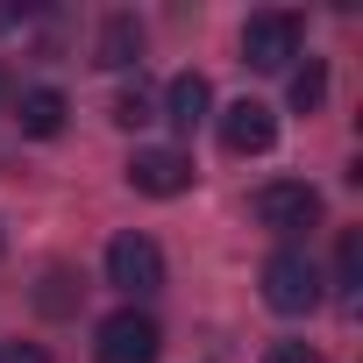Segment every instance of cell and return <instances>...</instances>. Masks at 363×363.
Wrapping results in <instances>:
<instances>
[{"label": "cell", "instance_id": "11", "mask_svg": "<svg viewBox=\"0 0 363 363\" xmlns=\"http://www.w3.org/2000/svg\"><path fill=\"white\" fill-rule=\"evenodd\" d=\"M335 285H342V292H356V285H363V235H356V228H342V250H335Z\"/></svg>", "mask_w": 363, "mask_h": 363}, {"label": "cell", "instance_id": "5", "mask_svg": "<svg viewBox=\"0 0 363 363\" xmlns=\"http://www.w3.org/2000/svg\"><path fill=\"white\" fill-rule=\"evenodd\" d=\"M107 285L114 292H128V299H150L157 285H164V250L150 242V235H114L107 242Z\"/></svg>", "mask_w": 363, "mask_h": 363}, {"label": "cell", "instance_id": "18", "mask_svg": "<svg viewBox=\"0 0 363 363\" xmlns=\"http://www.w3.org/2000/svg\"><path fill=\"white\" fill-rule=\"evenodd\" d=\"M0 250H8V235H0Z\"/></svg>", "mask_w": 363, "mask_h": 363}, {"label": "cell", "instance_id": "13", "mask_svg": "<svg viewBox=\"0 0 363 363\" xmlns=\"http://www.w3.org/2000/svg\"><path fill=\"white\" fill-rule=\"evenodd\" d=\"M36 306H43V313H72V306H79L72 271H50V278H43V292H36Z\"/></svg>", "mask_w": 363, "mask_h": 363}, {"label": "cell", "instance_id": "14", "mask_svg": "<svg viewBox=\"0 0 363 363\" xmlns=\"http://www.w3.org/2000/svg\"><path fill=\"white\" fill-rule=\"evenodd\" d=\"M114 121H121V128H143V121H150V93H143V86L121 93V100H114Z\"/></svg>", "mask_w": 363, "mask_h": 363}, {"label": "cell", "instance_id": "8", "mask_svg": "<svg viewBox=\"0 0 363 363\" xmlns=\"http://www.w3.org/2000/svg\"><path fill=\"white\" fill-rule=\"evenodd\" d=\"M93 65L100 72H135L143 65V22L135 15H107L100 22V43H93Z\"/></svg>", "mask_w": 363, "mask_h": 363}, {"label": "cell", "instance_id": "2", "mask_svg": "<svg viewBox=\"0 0 363 363\" xmlns=\"http://www.w3.org/2000/svg\"><path fill=\"white\" fill-rule=\"evenodd\" d=\"M93 356H100V363H157V356H164V335H157L150 313L121 306V313H107V320L93 328Z\"/></svg>", "mask_w": 363, "mask_h": 363}, {"label": "cell", "instance_id": "1", "mask_svg": "<svg viewBox=\"0 0 363 363\" xmlns=\"http://www.w3.org/2000/svg\"><path fill=\"white\" fill-rule=\"evenodd\" d=\"M264 299L278 313H313L320 306V264L306 250H271L264 257Z\"/></svg>", "mask_w": 363, "mask_h": 363}, {"label": "cell", "instance_id": "9", "mask_svg": "<svg viewBox=\"0 0 363 363\" xmlns=\"http://www.w3.org/2000/svg\"><path fill=\"white\" fill-rule=\"evenodd\" d=\"M207 107H214V86H207L200 72H178V79L164 86V121H171L178 135H193V128L207 121Z\"/></svg>", "mask_w": 363, "mask_h": 363}, {"label": "cell", "instance_id": "16", "mask_svg": "<svg viewBox=\"0 0 363 363\" xmlns=\"http://www.w3.org/2000/svg\"><path fill=\"white\" fill-rule=\"evenodd\" d=\"M0 363H50L36 342H0Z\"/></svg>", "mask_w": 363, "mask_h": 363}, {"label": "cell", "instance_id": "17", "mask_svg": "<svg viewBox=\"0 0 363 363\" xmlns=\"http://www.w3.org/2000/svg\"><path fill=\"white\" fill-rule=\"evenodd\" d=\"M8 93H15V79H8V65H0V100H8Z\"/></svg>", "mask_w": 363, "mask_h": 363}, {"label": "cell", "instance_id": "3", "mask_svg": "<svg viewBox=\"0 0 363 363\" xmlns=\"http://www.w3.org/2000/svg\"><path fill=\"white\" fill-rule=\"evenodd\" d=\"M250 214H257L271 235H299V228L320 221V193L306 186V178H271V186H257Z\"/></svg>", "mask_w": 363, "mask_h": 363}, {"label": "cell", "instance_id": "7", "mask_svg": "<svg viewBox=\"0 0 363 363\" xmlns=\"http://www.w3.org/2000/svg\"><path fill=\"white\" fill-rule=\"evenodd\" d=\"M221 143H228L235 157H264V150L278 143V114H271L264 100H235V107H221Z\"/></svg>", "mask_w": 363, "mask_h": 363}, {"label": "cell", "instance_id": "4", "mask_svg": "<svg viewBox=\"0 0 363 363\" xmlns=\"http://www.w3.org/2000/svg\"><path fill=\"white\" fill-rule=\"evenodd\" d=\"M292 57H299V15L264 8V15L242 22V65H250V72H285Z\"/></svg>", "mask_w": 363, "mask_h": 363}, {"label": "cell", "instance_id": "6", "mask_svg": "<svg viewBox=\"0 0 363 363\" xmlns=\"http://www.w3.org/2000/svg\"><path fill=\"white\" fill-rule=\"evenodd\" d=\"M128 186L150 193V200H178L193 186V157L186 150H135L128 157Z\"/></svg>", "mask_w": 363, "mask_h": 363}, {"label": "cell", "instance_id": "15", "mask_svg": "<svg viewBox=\"0 0 363 363\" xmlns=\"http://www.w3.org/2000/svg\"><path fill=\"white\" fill-rule=\"evenodd\" d=\"M264 363H320V349H313V342H271Z\"/></svg>", "mask_w": 363, "mask_h": 363}, {"label": "cell", "instance_id": "12", "mask_svg": "<svg viewBox=\"0 0 363 363\" xmlns=\"http://www.w3.org/2000/svg\"><path fill=\"white\" fill-rule=\"evenodd\" d=\"M328 100V65H306V72H292V107L299 114H313Z\"/></svg>", "mask_w": 363, "mask_h": 363}, {"label": "cell", "instance_id": "10", "mask_svg": "<svg viewBox=\"0 0 363 363\" xmlns=\"http://www.w3.org/2000/svg\"><path fill=\"white\" fill-rule=\"evenodd\" d=\"M65 114H72V107H65V93H57V86H29V93H22V114H15V121H22V135L50 143V135H65Z\"/></svg>", "mask_w": 363, "mask_h": 363}]
</instances>
